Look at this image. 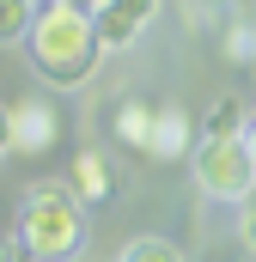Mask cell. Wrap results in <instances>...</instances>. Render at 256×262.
Masks as SVG:
<instances>
[{"label":"cell","mask_w":256,"mask_h":262,"mask_svg":"<svg viewBox=\"0 0 256 262\" xmlns=\"http://www.w3.org/2000/svg\"><path fill=\"white\" fill-rule=\"evenodd\" d=\"M31 67H37V79L43 85H55V92H79L98 61H104V43H98V31H92V12H79V6H37V25H31Z\"/></svg>","instance_id":"cell-1"},{"label":"cell","mask_w":256,"mask_h":262,"mask_svg":"<svg viewBox=\"0 0 256 262\" xmlns=\"http://www.w3.org/2000/svg\"><path fill=\"white\" fill-rule=\"evenodd\" d=\"M146 159H183V152H195V122L177 110V104H153V128H146V146H140Z\"/></svg>","instance_id":"cell-5"},{"label":"cell","mask_w":256,"mask_h":262,"mask_svg":"<svg viewBox=\"0 0 256 262\" xmlns=\"http://www.w3.org/2000/svg\"><path fill=\"white\" fill-rule=\"evenodd\" d=\"M250 128V110L238 104V98H220L214 110H207V122H201V134H214V140H226V134H244Z\"/></svg>","instance_id":"cell-10"},{"label":"cell","mask_w":256,"mask_h":262,"mask_svg":"<svg viewBox=\"0 0 256 262\" xmlns=\"http://www.w3.org/2000/svg\"><path fill=\"white\" fill-rule=\"evenodd\" d=\"M55 6H79V12H92V6H98V0H55Z\"/></svg>","instance_id":"cell-17"},{"label":"cell","mask_w":256,"mask_h":262,"mask_svg":"<svg viewBox=\"0 0 256 262\" xmlns=\"http://www.w3.org/2000/svg\"><path fill=\"white\" fill-rule=\"evenodd\" d=\"M31 25H37V6H31V0H0V49L25 43Z\"/></svg>","instance_id":"cell-9"},{"label":"cell","mask_w":256,"mask_h":262,"mask_svg":"<svg viewBox=\"0 0 256 262\" xmlns=\"http://www.w3.org/2000/svg\"><path fill=\"white\" fill-rule=\"evenodd\" d=\"M153 18H159V0H98V6H92V31H98L104 55H110V49H128Z\"/></svg>","instance_id":"cell-4"},{"label":"cell","mask_w":256,"mask_h":262,"mask_svg":"<svg viewBox=\"0 0 256 262\" xmlns=\"http://www.w3.org/2000/svg\"><path fill=\"white\" fill-rule=\"evenodd\" d=\"M55 134H61V116H55L49 98H25V104H12V146H18V152H49Z\"/></svg>","instance_id":"cell-6"},{"label":"cell","mask_w":256,"mask_h":262,"mask_svg":"<svg viewBox=\"0 0 256 262\" xmlns=\"http://www.w3.org/2000/svg\"><path fill=\"white\" fill-rule=\"evenodd\" d=\"M6 250H12V238H0V262H6Z\"/></svg>","instance_id":"cell-18"},{"label":"cell","mask_w":256,"mask_h":262,"mask_svg":"<svg viewBox=\"0 0 256 262\" xmlns=\"http://www.w3.org/2000/svg\"><path fill=\"white\" fill-rule=\"evenodd\" d=\"M226 61H244V67H256V18H250V12L226 25Z\"/></svg>","instance_id":"cell-12"},{"label":"cell","mask_w":256,"mask_h":262,"mask_svg":"<svg viewBox=\"0 0 256 262\" xmlns=\"http://www.w3.org/2000/svg\"><path fill=\"white\" fill-rule=\"evenodd\" d=\"M6 152H18V146H12V104H0V159H6Z\"/></svg>","instance_id":"cell-13"},{"label":"cell","mask_w":256,"mask_h":262,"mask_svg":"<svg viewBox=\"0 0 256 262\" xmlns=\"http://www.w3.org/2000/svg\"><path fill=\"white\" fill-rule=\"evenodd\" d=\"M110 128L122 146H146V128H153V104L146 98H122L116 110H110Z\"/></svg>","instance_id":"cell-8"},{"label":"cell","mask_w":256,"mask_h":262,"mask_svg":"<svg viewBox=\"0 0 256 262\" xmlns=\"http://www.w3.org/2000/svg\"><path fill=\"white\" fill-rule=\"evenodd\" d=\"M226 6H244V12H250V6H256V0H226Z\"/></svg>","instance_id":"cell-19"},{"label":"cell","mask_w":256,"mask_h":262,"mask_svg":"<svg viewBox=\"0 0 256 262\" xmlns=\"http://www.w3.org/2000/svg\"><path fill=\"white\" fill-rule=\"evenodd\" d=\"M18 244L37 262H67L86 244V201L73 195V183H37L18 207Z\"/></svg>","instance_id":"cell-2"},{"label":"cell","mask_w":256,"mask_h":262,"mask_svg":"<svg viewBox=\"0 0 256 262\" xmlns=\"http://www.w3.org/2000/svg\"><path fill=\"white\" fill-rule=\"evenodd\" d=\"M67 183H73V195L86 201V207L116 201V171H110V159H104V152H92V146L73 159V177H67Z\"/></svg>","instance_id":"cell-7"},{"label":"cell","mask_w":256,"mask_h":262,"mask_svg":"<svg viewBox=\"0 0 256 262\" xmlns=\"http://www.w3.org/2000/svg\"><path fill=\"white\" fill-rule=\"evenodd\" d=\"M116 262H183V250L171 244V238H128Z\"/></svg>","instance_id":"cell-11"},{"label":"cell","mask_w":256,"mask_h":262,"mask_svg":"<svg viewBox=\"0 0 256 262\" xmlns=\"http://www.w3.org/2000/svg\"><path fill=\"white\" fill-rule=\"evenodd\" d=\"M244 146H250V159H256V116H250V128H244Z\"/></svg>","instance_id":"cell-16"},{"label":"cell","mask_w":256,"mask_h":262,"mask_svg":"<svg viewBox=\"0 0 256 262\" xmlns=\"http://www.w3.org/2000/svg\"><path fill=\"white\" fill-rule=\"evenodd\" d=\"M6 262H37V256H31V250H25L18 238H12V250H6Z\"/></svg>","instance_id":"cell-15"},{"label":"cell","mask_w":256,"mask_h":262,"mask_svg":"<svg viewBox=\"0 0 256 262\" xmlns=\"http://www.w3.org/2000/svg\"><path fill=\"white\" fill-rule=\"evenodd\" d=\"M189 165H195V183H201L207 201H250L256 195V159L244 146V134H226V140L201 134Z\"/></svg>","instance_id":"cell-3"},{"label":"cell","mask_w":256,"mask_h":262,"mask_svg":"<svg viewBox=\"0 0 256 262\" xmlns=\"http://www.w3.org/2000/svg\"><path fill=\"white\" fill-rule=\"evenodd\" d=\"M244 250L256 256V207H244Z\"/></svg>","instance_id":"cell-14"}]
</instances>
